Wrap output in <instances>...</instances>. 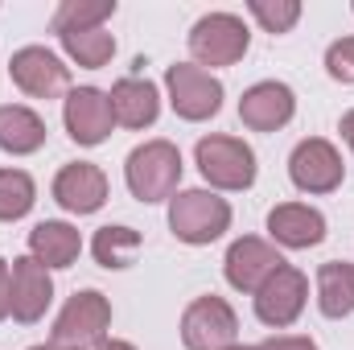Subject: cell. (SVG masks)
<instances>
[{
	"instance_id": "obj_1",
	"label": "cell",
	"mask_w": 354,
	"mask_h": 350,
	"mask_svg": "<svg viewBox=\"0 0 354 350\" xmlns=\"http://www.w3.org/2000/svg\"><path fill=\"white\" fill-rule=\"evenodd\" d=\"M124 181L132 190V198L140 202H165L177 194L181 181V153L169 140H145L128 153L124 161Z\"/></svg>"
},
{
	"instance_id": "obj_2",
	"label": "cell",
	"mask_w": 354,
	"mask_h": 350,
	"mask_svg": "<svg viewBox=\"0 0 354 350\" xmlns=\"http://www.w3.org/2000/svg\"><path fill=\"white\" fill-rule=\"evenodd\" d=\"M231 227V202L214 190H181L169 198V231L181 243H214Z\"/></svg>"
},
{
	"instance_id": "obj_3",
	"label": "cell",
	"mask_w": 354,
	"mask_h": 350,
	"mask_svg": "<svg viewBox=\"0 0 354 350\" xmlns=\"http://www.w3.org/2000/svg\"><path fill=\"white\" fill-rule=\"evenodd\" d=\"M252 46V33L243 25V17L235 12H206L194 21L189 29V54L194 66H235Z\"/></svg>"
},
{
	"instance_id": "obj_4",
	"label": "cell",
	"mask_w": 354,
	"mask_h": 350,
	"mask_svg": "<svg viewBox=\"0 0 354 350\" xmlns=\"http://www.w3.org/2000/svg\"><path fill=\"white\" fill-rule=\"evenodd\" d=\"M194 157H198L202 177L214 190H248L256 181V153L239 136H223V132L202 136L198 149H194Z\"/></svg>"
},
{
	"instance_id": "obj_5",
	"label": "cell",
	"mask_w": 354,
	"mask_h": 350,
	"mask_svg": "<svg viewBox=\"0 0 354 350\" xmlns=\"http://www.w3.org/2000/svg\"><path fill=\"white\" fill-rule=\"evenodd\" d=\"M107 326H111L107 297L95 293V288H83V293H75L62 305V313L54 322V347H62V350L99 347V342H107Z\"/></svg>"
},
{
	"instance_id": "obj_6",
	"label": "cell",
	"mask_w": 354,
	"mask_h": 350,
	"mask_svg": "<svg viewBox=\"0 0 354 350\" xmlns=\"http://www.w3.org/2000/svg\"><path fill=\"white\" fill-rule=\"evenodd\" d=\"M165 91H169L174 111L189 124H202V120L218 116V107H223V83L194 62H174L165 71Z\"/></svg>"
},
{
	"instance_id": "obj_7",
	"label": "cell",
	"mask_w": 354,
	"mask_h": 350,
	"mask_svg": "<svg viewBox=\"0 0 354 350\" xmlns=\"http://www.w3.org/2000/svg\"><path fill=\"white\" fill-rule=\"evenodd\" d=\"M239 334V317L223 297H198L185 305L181 313V342L185 350H227L235 347Z\"/></svg>"
},
{
	"instance_id": "obj_8",
	"label": "cell",
	"mask_w": 354,
	"mask_h": 350,
	"mask_svg": "<svg viewBox=\"0 0 354 350\" xmlns=\"http://www.w3.org/2000/svg\"><path fill=\"white\" fill-rule=\"evenodd\" d=\"M8 79L33 99H58L71 87V66H62V58L46 46H25L8 58Z\"/></svg>"
},
{
	"instance_id": "obj_9",
	"label": "cell",
	"mask_w": 354,
	"mask_h": 350,
	"mask_svg": "<svg viewBox=\"0 0 354 350\" xmlns=\"http://www.w3.org/2000/svg\"><path fill=\"white\" fill-rule=\"evenodd\" d=\"M305 297H309L305 272L292 268V264H284V268H276V272L268 276L264 288L256 293V317H260L264 326H272V330H284V326H292V322L301 317Z\"/></svg>"
},
{
	"instance_id": "obj_10",
	"label": "cell",
	"mask_w": 354,
	"mask_h": 350,
	"mask_svg": "<svg viewBox=\"0 0 354 350\" xmlns=\"http://www.w3.org/2000/svg\"><path fill=\"white\" fill-rule=\"evenodd\" d=\"M342 174H346V165H342L338 149L330 140H322V136L301 140L292 149V157H288V177L305 194H334L342 185Z\"/></svg>"
},
{
	"instance_id": "obj_11",
	"label": "cell",
	"mask_w": 354,
	"mask_h": 350,
	"mask_svg": "<svg viewBox=\"0 0 354 350\" xmlns=\"http://www.w3.org/2000/svg\"><path fill=\"white\" fill-rule=\"evenodd\" d=\"M62 120H66V132L75 145L95 149L111 136L115 128V116H111V99L99 87H75L66 91V103H62Z\"/></svg>"
},
{
	"instance_id": "obj_12",
	"label": "cell",
	"mask_w": 354,
	"mask_h": 350,
	"mask_svg": "<svg viewBox=\"0 0 354 350\" xmlns=\"http://www.w3.org/2000/svg\"><path fill=\"white\" fill-rule=\"evenodd\" d=\"M276 268H284V256H280L268 239H260V235L235 239V243L227 248V260H223L227 284L239 288V293H260L264 280L276 272Z\"/></svg>"
},
{
	"instance_id": "obj_13",
	"label": "cell",
	"mask_w": 354,
	"mask_h": 350,
	"mask_svg": "<svg viewBox=\"0 0 354 350\" xmlns=\"http://www.w3.org/2000/svg\"><path fill=\"white\" fill-rule=\"evenodd\" d=\"M12 272V317L33 326L46 317L50 301H54V280H50V268L37 264L33 256H21V260L8 264Z\"/></svg>"
},
{
	"instance_id": "obj_14",
	"label": "cell",
	"mask_w": 354,
	"mask_h": 350,
	"mask_svg": "<svg viewBox=\"0 0 354 350\" xmlns=\"http://www.w3.org/2000/svg\"><path fill=\"white\" fill-rule=\"evenodd\" d=\"M54 202L71 214H95L107 202V174L91 161H71L54 177Z\"/></svg>"
},
{
	"instance_id": "obj_15",
	"label": "cell",
	"mask_w": 354,
	"mask_h": 350,
	"mask_svg": "<svg viewBox=\"0 0 354 350\" xmlns=\"http://www.w3.org/2000/svg\"><path fill=\"white\" fill-rule=\"evenodd\" d=\"M292 111H297V95H292V87H284L276 79H264V83L248 87L243 99H239V120L252 132H276V128H284L292 120Z\"/></svg>"
},
{
	"instance_id": "obj_16",
	"label": "cell",
	"mask_w": 354,
	"mask_h": 350,
	"mask_svg": "<svg viewBox=\"0 0 354 350\" xmlns=\"http://www.w3.org/2000/svg\"><path fill=\"white\" fill-rule=\"evenodd\" d=\"M268 235L280 248H292V252L317 248L326 239V214L317 206H305V202H280L268 214Z\"/></svg>"
},
{
	"instance_id": "obj_17",
	"label": "cell",
	"mask_w": 354,
	"mask_h": 350,
	"mask_svg": "<svg viewBox=\"0 0 354 350\" xmlns=\"http://www.w3.org/2000/svg\"><path fill=\"white\" fill-rule=\"evenodd\" d=\"M107 99H111L115 124H120V128H132V132L157 124V116H161V91H157V83H149V79H140V75L120 79L115 87L107 91Z\"/></svg>"
},
{
	"instance_id": "obj_18",
	"label": "cell",
	"mask_w": 354,
	"mask_h": 350,
	"mask_svg": "<svg viewBox=\"0 0 354 350\" xmlns=\"http://www.w3.org/2000/svg\"><path fill=\"white\" fill-rule=\"evenodd\" d=\"M79 252H83V235L62 219H46L29 231V256L46 268H71Z\"/></svg>"
},
{
	"instance_id": "obj_19",
	"label": "cell",
	"mask_w": 354,
	"mask_h": 350,
	"mask_svg": "<svg viewBox=\"0 0 354 350\" xmlns=\"http://www.w3.org/2000/svg\"><path fill=\"white\" fill-rule=\"evenodd\" d=\"M46 145V120L33 107L4 103L0 107V149L12 157H29Z\"/></svg>"
},
{
	"instance_id": "obj_20",
	"label": "cell",
	"mask_w": 354,
	"mask_h": 350,
	"mask_svg": "<svg viewBox=\"0 0 354 350\" xmlns=\"http://www.w3.org/2000/svg\"><path fill=\"white\" fill-rule=\"evenodd\" d=\"M317 305L326 317H351L354 313V264L330 260L317 268Z\"/></svg>"
},
{
	"instance_id": "obj_21",
	"label": "cell",
	"mask_w": 354,
	"mask_h": 350,
	"mask_svg": "<svg viewBox=\"0 0 354 350\" xmlns=\"http://www.w3.org/2000/svg\"><path fill=\"white\" fill-rule=\"evenodd\" d=\"M115 12V0H62L54 12V33H83V29H103V21Z\"/></svg>"
},
{
	"instance_id": "obj_22",
	"label": "cell",
	"mask_w": 354,
	"mask_h": 350,
	"mask_svg": "<svg viewBox=\"0 0 354 350\" xmlns=\"http://www.w3.org/2000/svg\"><path fill=\"white\" fill-rule=\"evenodd\" d=\"M91 252L103 268H128L140 252V231L132 227H99L91 239Z\"/></svg>"
},
{
	"instance_id": "obj_23",
	"label": "cell",
	"mask_w": 354,
	"mask_h": 350,
	"mask_svg": "<svg viewBox=\"0 0 354 350\" xmlns=\"http://www.w3.org/2000/svg\"><path fill=\"white\" fill-rule=\"evenodd\" d=\"M58 42H62V50H66V54H71L79 66H87V71H99V66H107V62H111V54H115V37H111L107 29L62 33Z\"/></svg>"
},
{
	"instance_id": "obj_24",
	"label": "cell",
	"mask_w": 354,
	"mask_h": 350,
	"mask_svg": "<svg viewBox=\"0 0 354 350\" xmlns=\"http://www.w3.org/2000/svg\"><path fill=\"white\" fill-rule=\"evenodd\" d=\"M37 185L25 169H0V223H17L33 210Z\"/></svg>"
},
{
	"instance_id": "obj_25",
	"label": "cell",
	"mask_w": 354,
	"mask_h": 350,
	"mask_svg": "<svg viewBox=\"0 0 354 350\" xmlns=\"http://www.w3.org/2000/svg\"><path fill=\"white\" fill-rule=\"evenodd\" d=\"M248 12L264 25V33H288L301 21L297 0H248Z\"/></svg>"
},
{
	"instance_id": "obj_26",
	"label": "cell",
	"mask_w": 354,
	"mask_h": 350,
	"mask_svg": "<svg viewBox=\"0 0 354 350\" xmlns=\"http://www.w3.org/2000/svg\"><path fill=\"white\" fill-rule=\"evenodd\" d=\"M326 71L338 83H354V37H342L326 50Z\"/></svg>"
},
{
	"instance_id": "obj_27",
	"label": "cell",
	"mask_w": 354,
	"mask_h": 350,
	"mask_svg": "<svg viewBox=\"0 0 354 350\" xmlns=\"http://www.w3.org/2000/svg\"><path fill=\"white\" fill-rule=\"evenodd\" d=\"M260 350H317V342L301 338V334H276V338L260 342Z\"/></svg>"
},
{
	"instance_id": "obj_28",
	"label": "cell",
	"mask_w": 354,
	"mask_h": 350,
	"mask_svg": "<svg viewBox=\"0 0 354 350\" xmlns=\"http://www.w3.org/2000/svg\"><path fill=\"white\" fill-rule=\"evenodd\" d=\"M12 313V272H8V260H0V322Z\"/></svg>"
},
{
	"instance_id": "obj_29",
	"label": "cell",
	"mask_w": 354,
	"mask_h": 350,
	"mask_svg": "<svg viewBox=\"0 0 354 350\" xmlns=\"http://www.w3.org/2000/svg\"><path fill=\"white\" fill-rule=\"evenodd\" d=\"M338 128H342V136H346V145L354 149V107L346 111V116H342V124H338Z\"/></svg>"
},
{
	"instance_id": "obj_30",
	"label": "cell",
	"mask_w": 354,
	"mask_h": 350,
	"mask_svg": "<svg viewBox=\"0 0 354 350\" xmlns=\"http://www.w3.org/2000/svg\"><path fill=\"white\" fill-rule=\"evenodd\" d=\"M95 350H136L132 342H120V338H107V342H99Z\"/></svg>"
},
{
	"instance_id": "obj_31",
	"label": "cell",
	"mask_w": 354,
	"mask_h": 350,
	"mask_svg": "<svg viewBox=\"0 0 354 350\" xmlns=\"http://www.w3.org/2000/svg\"><path fill=\"white\" fill-rule=\"evenodd\" d=\"M29 350H62V347H54V342H41V347H29Z\"/></svg>"
},
{
	"instance_id": "obj_32",
	"label": "cell",
	"mask_w": 354,
	"mask_h": 350,
	"mask_svg": "<svg viewBox=\"0 0 354 350\" xmlns=\"http://www.w3.org/2000/svg\"><path fill=\"white\" fill-rule=\"evenodd\" d=\"M227 350H260V347H227Z\"/></svg>"
}]
</instances>
